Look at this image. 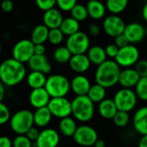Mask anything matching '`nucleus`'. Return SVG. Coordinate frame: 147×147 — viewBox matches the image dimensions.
I'll list each match as a JSON object with an SVG mask.
<instances>
[{"mask_svg":"<svg viewBox=\"0 0 147 147\" xmlns=\"http://www.w3.org/2000/svg\"><path fill=\"white\" fill-rule=\"evenodd\" d=\"M27 77L26 67L13 57L5 59L0 65V80L5 87H15Z\"/></svg>","mask_w":147,"mask_h":147,"instance_id":"1","label":"nucleus"},{"mask_svg":"<svg viewBox=\"0 0 147 147\" xmlns=\"http://www.w3.org/2000/svg\"><path fill=\"white\" fill-rule=\"evenodd\" d=\"M121 72V67L115 60H107L96 68L95 72L96 83L102 86L106 89L111 88L119 83Z\"/></svg>","mask_w":147,"mask_h":147,"instance_id":"2","label":"nucleus"},{"mask_svg":"<svg viewBox=\"0 0 147 147\" xmlns=\"http://www.w3.org/2000/svg\"><path fill=\"white\" fill-rule=\"evenodd\" d=\"M95 103L87 96H75L71 101V115L82 123L90 121L95 115Z\"/></svg>","mask_w":147,"mask_h":147,"instance_id":"3","label":"nucleus"},{"mask_svg":"<svg viewBox=\"0 0 147 147\" xmlns=\"http://www.w3.org/2000/svg\"><path fill=\"white\" fill-rule=\"evenodd\" d=\"M45 88L51 98L66 97L71 91V81L60 74L51 75L47 77Z\"/></svg>","mask_w":147,"mask_h":147,"instance_id":"4","label":"nucleus"},{"mask_svg":"<svg viewBox=\"0 0 147 147\" xmlns=\"http://www.w3.org/2000/svg\"><path fill=\"white\" fill-rule=\"evenodd\" d=\"M9 123L10 129L16 135H25L34 126V113L28 109L18 110L11 116Z\"/></svg>","mask_w":147,"mask_h":147,"instance_id":"5","label":"nucleus"},{"mask_svg":"<svg viewBox=\"0 0 147 147\" xmlns=\"http://www.w3.org/2000/svg\"><path fill=\"white\" fill-rule=\"evenodd\" d=\"M138 96L135 90L130 88L119 89L114 95V101L116 105L118 111L129 113L133 111L138 103Z\"/></svg>","mask_w":147,"mask_h":147,"instance_id":"6","label":"nucleus"},{"mask_svg":"<svg viewBox=\"0 0 147 147\" xmlns=\"http://www.w3.org/2000/svg\"><path fill=\"white\" fill-rule=\"evenodd\" d=\"M65 46L71 51L72 55L85 54L90 48V37L86 33L78 31V33L68 36Z\"/></svg>","mask_w":147,"mask_h":147,"instance_id":"7","label":"nucleus"},{"mask_svg":"<svg viewBox=\"0 0 147 147\" xmlns=\"http://www.w3.org/2000/svg\"><path fill=\"white\" fill-rule=\"evenodd\" d=\"M140 53L139 49L134 44H129L119 49L118 55L115 61L121 68H128L137 64L140 61Z\"/></svg>","mask_w":147,"mask_h":147,"instance_id":"8","label":"nucleus"},{"mask_svg":"<svg viewBox=\"0 0 147 147\" xmlns=\"http://www.w3.org/2000/svg\"><path fill=\"white\" fill-rule=\"evenodd\" d=\"M72 139L77 145L83 147L94 146L99 139L96 130L88 125L79 126Z\"/></svg>","mask_w":147,"mask_h":147,"instance_id":"9","label":"nucleus"},{"mask_svg":"<svg viewBox=\"0 0 147 147\" xmlns=\"http://www.w3.org/2000/svg\"><path fill=\"white\" fill-rule=\"evenodd\" d=\"M34 55V44L30 39H22L12 49V57L22 63H28Z\"/></svg>","mask_w":147,"mask_h":147,"instance_id":"10","label":"nucleus"},{"mask_svg":"<svg viewBox=\"0 0 147 147\" xmlns=\"http://www.w3.org/2000/svg\"><path fill=\"white\" fill-rule=\"evenodd\" d=\"M53 117L62 120L66 117H70L71 112V101L66 97L61 98H52L48 106Z\"/></svg>","mask_w":147,"mask_h":147,"instance_id":"11","label":"nucleus"},{"mask_svg":"<svg viewBox=\"0 0 147 147\" xmlns=\"http://www.w3.org/2000/svg\"><path fill=\"white\" fill-rule=\"evenodd\" d=\"M127 24L124 20L118 15H109L106 16L102 23L104 32L111 37L115 38L116 36L124 33Z\"/></svg>","mask_w":147,"mask_h":147,"instance_id":"12","label":"nucleus"},{"mask_svg":"<svg viewBox=\"0 0 147 147\" xmlns=\"http://www.w3.org/2000/svg\"><path fill=\"white\" fill-rule=\"evenodd\" d=\"M59 141L60 136L58 131L53 128H44L40 131L34 147H58Z\"/></svg>","mask_w":147,"mask_h":147,"instance_id":"13","label":"nucleus"},{"mask_svg":"<svg viewBox=\"0 0 147 147\" xmlns=\"http://www.w3.org/2000/svg\"><path fill=\"white\" fill-rule=\"evenodd\" d=\"M124 35L128 39L130 44H136L142 42L146 36L145 27L140 23H130L127 24L124 30Z\"/></svg>","mask_w":147,"mask_h":147,"instance_id":"14","label":"nucleus"},{"mask_svg":"<svg viewBox=\"0 0 147 147\" xmlns=\"http://www.w3.org/2000/svg\"><path fill=\"white\" fill-rule=\"evenodd\" d=\"M51 97L48 94L47 91L45 88H38V89H32L28 96V101L32 107L35 109L46 107L48 106Z\"/></svg>","mask_w":147,"mask_h":147,"instance_id":"15","label":"nucleus"},{"mask_svg":"<svg viewBox=\"0 0 147 147\" xmlns=\"http://www.w3.org/2000/svg\"><path fill=\"white\" fill-rule=\"evenodd\" d=\"M91 85L88 77L84 75H77L71 81V91L76 96L87 95Z\"/></svg>","mask_w":147,"mask_h":147,"instance_id":"16","label":"nucleus"},{"mask_svg":"<svg viewBox=\"0 0 147 147\" xmlns=\"http://www.w3.org/2000/svg\"><path fill=\"white\" fill-rule=\"evenodd\" d=\"M140 76L136 71L135 68H124L121 70L120 78H119V84L123 88H134L137 86L138 82L140 80Z\"/></svg>","mask_w":147,"mask_h":147,"instance_id":"17","label":"nucleus"},{"mask_svg":"<svg viewBox=\"0 0 147 147\" xmlns=\"http://www.w3.org/2000/svg\"><path fill=\"white\" fill-rule=\"evenodd\" d=\"M69 66L74 73L78 75H84L90 69L91 62L88 55L85 54L74 55L69 62Z\"/></svg>","mask_w":147,"mask_h":147,"instance_id":"18","label":"nucleus"},{"mask_svg":"<svg viewBox=\"0 0 147 147\" xmlns=\"http://www.w3.org/2000/svg\"><path fill=\"white\" fill-rule=\"evenodd\" d=\"M63 20L64 16L59 9L53 8L45 11L43 14V24H45L49 29H59Z\"/></svg>","mask_w":147,"mask_h":147,"instance_id":"19","label":"nucleus"},{"mask_svg":"<svg viewBox=\"0 0 147 147\" xmlns=\"http://www.w3.org/2000/svg\"><path fill=\"white\" fill-rule=\"evenodd\" d=\"M133 125L135 131L142 135H147V106L140 107L133 118Z\"/></svg>","mask_w":147,"mask_h":147,"instance_id":"20","label":"nucleus"},{"mask_svg":"<svg viewBox=\"0 0 147 147\" xmlns=\"http://www.w3.org/2000/svg\"><path fill=\"white\" fill-rule=\"evenodd\" d=\"M28 65L31 71H38L45 75L50 74L52 71V66L45 55H34V56L28 62Z\"/></svg>","mask_w":147,"mask_h":147,"instance_id":"21","label":"nucleus"},{"mask_svg":"<svg viewBox=\"0 0 147 147\" xmlns=\"http://www.w3.org/2000/svg\"><path fill=\"white\" fill-rule=\"evenodd\" d=\"M98 113L102 118L104 120H113L118 109L113 99L106 98L104 101L98 104L97 107Z\"/></svg>","mask_w":147,"mask_h":147,"instance_id":"22","label":"nucleus"},{"mask_svg":"<svg viewBox=\"0 0 147 147\" xmlns=\"http://www.w3.org/2000/svg\"><path fill=\"white\" fill-rule=\"evenodd\" d=\"M89 16L94 20H100L106 15L107 7L102 1L98 0H89L86 4Z\"/></svg>","mask_w":147,"mask_h":147,"instance_id":"23","label":"nucleus"},{"mask_svg":"<svg viewBox=\"0 0 147 147\" xmlns=\"http://www.w3.org/2000/svg\"><path fill=\"white\" fill-rule=\"evenodd\" d=\"M87 55L91 62V64L95 66H100L103 62H105L108 59L105 49L99 45H94L90 48L87 52Z\"/></svg>","mask_w":147,"mask_h":147,"instance_id":"24","label":"nucleus"},{"mask_svg":"<svg viewBox=\"0 0 147 147\" xmlns=\"http://www.w3.org/2000/svg\"><path fill=\"white\" fill-rule=\"evenodd\" d=\"M53 115L47 107L35 109L34 112V126L40 128H46L51 122Z\"/></svg>","mask_w":147,"mask_h":147,"instance_id":"25","label":"nucleus"},{"mask_svg":"<svg viewBox=\"0 0 147 147\" xmlns=\"http://www.w3.org/2000/svg\"><path fill=\"white\" fill-rule=\"evenodd\" d=\"M78 124L74 118L66 117L59 120V133L67 138H72L78 129Z\"/></svg>","mask_w":147,"mask_h":147,"instance_id":"26","label":"nucleus"},{"mask_svg":"<svg viewBox=\"0 0 147 147\" xmlns=\"http://www.w3.org/2000/svg\"><path fill=\"white\" fill-rule=\"evenodd\" d=\"M47 77L45 74L38 71H30L26 77L27 84L32 89L45 88Z\"/></svg>","mask_w":147,"mask_h":147,"instance_id":"27","label":"nucleus"},{"mask_svg":"<svg viewBox=\"0 0 147 147\" xmlns=\"http://www.w3.org/2000/svg\"><path fill=\"white\" fill-rule=\"evenodd\" d=\"M49 30L50 29L45 24H38L33 29L30 40L34 42V44H44L47 41H48Z\"/></svg>","mask_w":147,"mask_h":147,"instance_id":"28","label":"nucleus"},{"mask_svg":"<svg viewBox=\"0 0 147 147\" xmlns=\"http://www.w3.org/2000/svg\"><path fill=\"white\" fill-rule=\"evenodd\" d=\"M79 22L74 19L73 17H65L64 18L59 29L65 36H71L79 31Z\"/></svg>","mask_w":147,"mask_h":147,"instance_id":"29","label":"nucleus"},{"mask_svg":"<svg viewBox=\"0 0 147 147\" xmlns=\"http://www.w3.org/2000/svg\"><path fill=\"white\" fill-rule=\"evenodd\" d=\"M107 91L106 88L102 86L95 83L91 85V88L87 94V96L94 102V103H100L106 99Z\"/></svg>","mask_w":147,"mask_h":147,"instance_id":"30","label":"nucleus"},{"mask_svg":"<svg viewBox=\"0 0 147 147\" xmlns=\"http://www.w3.org/2000/svg\"><path fill=\"white\" fill-rule=\"evenodd\" d=\"M53 60L60 65H64L69 63L71 58L72 57V54L68 49L66 46H59L53 51Z\"/></svg>","mask_w":147,"mask_h":147,"instance_id":"31","label":"nucleus"},{"mask_svg":"<svg viewBox=\"0 0 147 147\" xmlns=\"http://www.w3.org/2000/svg\"><path fill=\"white\" fill-rule=\"evenodd\" d=\"M129 0H106L107 10L113 15H119L127 7Z\"/></svg>","mask_w":147,"mask_h":147,"instance_id":"32","label":"nucleus"},{"mask_svg":"<svg viewBox=\"0 0 147 147\" xmlns=\"http://www.w3.org/2000/svg\"><path fill=\"white\" fill-rule=\"evenodd\" d=\"M71 16L76 19L77 21H78L79 23L86 20L87 17L89 16L87 7L81 3L76 4L75 7L71 10Z\"/></svg>","mask_w":147,"mask_h":147,"instance_id":"33","label":"nucleus"},{"mask_svg":"<svg viewBox=\"0 0 147 147\" xmlns=\"http://www.w3.org/2000/svg\"><path fill=\"white\" fill-rule=\"evenodd\" d=\"M129 121H130L129 113L127 112H122V111H118L113 119L114 124L117 127H120V128L126 127L128 125Z\"/></svg>","mask_w":147,"mask_h":147,"instance_id":"34","label":"nucleus"},{"mask_svg":"<svg viewBox=\"0 0 147 147\" xmlns=\"http://www.w3.org/2000/svg\"><path fill=\"white\" fill-rule=\"evenodd\" d=\"M135 93L140 100L147 101V76L140 78V81L135 87Z\"/></svg>","mask_w":147,"mask_h":147,"instance_id":"35","label":"nucleus"},{"mask_svg":"<svg viewBox=\"0 0 147 147\" xmlns=\"http://www.w3.org/2000/svg\"><path fill=\"white\" fill-rule=\"evenodd\" d=\"M64 36L65 35L61 31V29H53L49 30V35H48V42L54 46L60 45L62 42L64 41Z\"/></svg>","mask_w":147,"mask_h":147,"instance_id":"36","label":"nucleus"},{"mask_svg":"<svg viewBox=\"0 0 147 147\" xmlns=\"http://www.w3.org/2000/svg\"><path fill=\"white\" fill-rule=\"evenodd\" d=\"M33 142L26 135H16L13 139V147H33Z\"/></svg>","mask_w":147,"mask_h":147,"instance_id":"37","label":"nucleus"},{"mask_svg":"<svg viewBox=\"0 0 147 147\" xmlns=\"http://www.w3.org/2000/svg\"><path fill=\"white\" fill-rule=\"evenodd\" d=\"M11 114L9 107L3 102L0 103V124L4 125L7 122H9L11 119Z\"/></svg>","mask_w":147,"mask_h":147,"instance_id":"38","label":"nucleus"},{"mask_svg":"<svg viewBox=\"0 0 147 147\" xmlns=\"http://www.w3.org/2000/svg\"><path fill=\"white\" fill-rule=\"evenodd\" d=\"M78 4V0H57V5L61 11H70Z\"/></svg>","mask_w":147,"mask_h":147,"instance_id":"39","label":"nucleus"},{"mask_svg":"<svg viewBox=\"0 0 147 147\" xmlns=\"http://www.w3.org/2000/svg\"><path fill=\"white\" fill-rule=\"evenodd\" d=\"M35 3L40 10L45 12L54 8L55 4H57V0H35Z\"/></svg>","mask_w":147,"mask_h":147,"instance_id":"40","label":"nucleus"},{"mask_svg":"<svg viewBox=\"0 0 147 147\" xmlns=\"http://www.w3.org/2000/svg\"><path fill=\"white\" fill-rule=\"evenodd\" d=\"M135 69L140 77L147 76V60H140L135 65Z\"/></svg>","mask_w":147,"mask_h":147,"instance_id":"41","label":"nucleus"},{"mask_svg":"<svg viewBox=\"0 0 147 147\" xmlns=\"http://www.w3.org/2000/svg\"><path fill=\"white\" fill-rule=\"evenodd\" d=\"M119 48L115 44V43H110V44H108L105 48V51H106V54H107V56L109 58H110L111 60H115V57L117 56L118 55V52H119Z\"/></svg>","mask_w":147,"mask_h":147,"instance_id":"42","label":"nucleus"},{"mask_svg":"<svg viewBox=\"0 0 147 147\" xmlns=\"http://www.w3.org/2000/svg\"><path fill=\"white\" fill-rule=\"evenodd\" d=\"M115 44L119 49H122V48H124V47L129 45L130 42H129L128 39L127 38V36H126L124 35V33H123V34H121V35H120V36H116V37L115 38Z\"/></svg>","mask_w":147,"mask_h":147,"instance_id":"43","label":"nucleus"},{"mask_svg":"<svg viewBox=\"0 0 147 147\" xmlns=\"http://www.w3.org/2000/svg\"><path fill=\"white\" fill-rule=\"evenodd\" d=\"M40 132L36 127L33 126L32 128H30V129L28 131V133H27L25 135H26L33 143H35V142L37 141L39 136H40Z\"/></svg>","mask_w":147,"mask_h":147,"instance_id":"44","label":"nucleus"},{"mask_svg":"<svg viewBox=\"0 0 147 147\" xmlns=\"http://www.w3.org/2000/svg\"><path fill=\"white\" fill-rule=\"evenodd\" d=\"M1 7L3 12L5 13H10L14 10V3L12 0H4L1 3Z\"/></svg>","mask_w":147,"mask_h":147,"instance_id":"45","label":"nucleus"},{"mask_svg":"<svg viewBox=\"0 0 147 147\" xmlns=\"http://www.w3.org/2000/svg\"><path fill=\"white\" fill-rule=\"evenodd\" d=\"M88 31H89V33L92 36H97L101 33V29H100V27L96 23H92L89 24V26H88Z\"/></svg>","mask_w":147,"mask_h":147,"instance_id":"46","label":"nucleus"},{"mask_svg":"<svg viewBox=\"0 0 147 147\" xmlns=\"http://www.w3.org/2000/svg\"><path fill=\"white\" fill-rule=\"evenodd\" d=\"M0 147H13V140L8 136H2L0 138Z\"/></svg>","mask_w":147,"mask_h":147,"instance_id":"47","label":"nucleus"},{"mask_svg":"<svg viewBox=\"0 0 147 147\" xmlns=\"http://www.w3.org/2000/svg\"><path fill=\"white\" fill-rule=\"evenodd\" d=\"M46 52V47L44 44H34V55H43Z\"/></svg>","mask_w":147,"mask_h":147,"instance_id":"48","label":"nucleus"},{"mask_svg":"<svg viewBox=\"0 0 147 147\" xmlns=\"http://www.w3.org/2000/svg\"><path fill=\"white\" fill-rule=\"evenodd\" d=\"M138 147H147V135L141 137V139L139 141Z\"/></svg>","mask_w":147,"mask_h":147,"instance_id":"49","label":"nucleus"},{"mask_svg":"<svg viewBox=\"0 0 147 147\" xmlns=\"http://www.w3.org/2000/svg\"><path fill=\"white\" fill-rule=\"evenodd\" d=\"M142 16H143L144 20L147 23V3H145V5L142 8Z\"/></svg>","mask_w":147,"mask_h":147,"instance_id":"50","label":"nucleus"},{"mask_svg":"<svg viewBox=\"0 0 147 147\" xmlns=\"http://www.w3.org/2000/svg\"><path fill=\"white\" fill-rule=\"evenodd\" d=\"M4 93H5V86L1 83L0 84V101H2L4 97Z\"/></svg>","mask_w":147,"mask_h":147,"instance_id":"51","label":"nucleus"},{"mask_svg":"<svg viewBox=\"0 0 147 147\" xmlns=\"http://www.w3.org/2000/svg\"><path fill=\"white\" fill-rule=\"evenodd\" d=\"M96 147H105V142L102 139H98L95 144Z\"/></svg>","mask_w":147,"mask_h":147,"instance_id":"52","label":"nucleus"},{"mask_svg":"<svg viewBox=\"0 0 147 147\" xmlns=\"http://www.w3.org/2000/svg\"><path fill=\"white\" fill-rule=\"evenodd\" d=\"M146 36H147V26H146Z\"/></svg>","mask_w":147,"mask_h":147,"instance_id":"53","label":"nucleus"},{"mask_svg":"<svg viewBox=\"0 0 147 147\" xmlns=\"http://www.w3.org/2000/svg\"><path fill=\"white\" fill-rule=\"evenodd\" d=\"M131 1H135V0H131Z\"/></svg>","mask_w":147,"mask_h":147,"instance_id":"54","label":"nucleus"},{"mask_svg":"<svg viewBox=\"0 0 147 147\" xmlns=\"http://www.w3.org/2000/svg\"><path fill=\"white\" fill-rule=\"evenodd\" d=\"M90 147H96V146H90Z\"/></svg>","mask_w":147,"mask_h":147,"instance_id":"55","label":"nucleus"},{"mask_svg":"<svg viewBox=\"0 0 147 147\" xmlns=\"http://www.w3.org/2000/svg\"><path fill=\"white\" fill-rule=\"evenodd\" d=\"M2 1H4V0H2Z\"/></svg>","mask_w":147,"mask_h":147,"instance_id":"56","label":"nucleus"},{"mask_svg":"<svg viewBox=\"0 0 147 147\" xmlns=\"http://www.w3.org/2000/svg\"><path fill=\"white\" fill-rule=\"evenodd\" d=\"M98 1H101V0H98Z\"/></svg>","mask_w":147,"mask_h":147,"instance_id":"57","label":"nucleus"}]
</instances>
